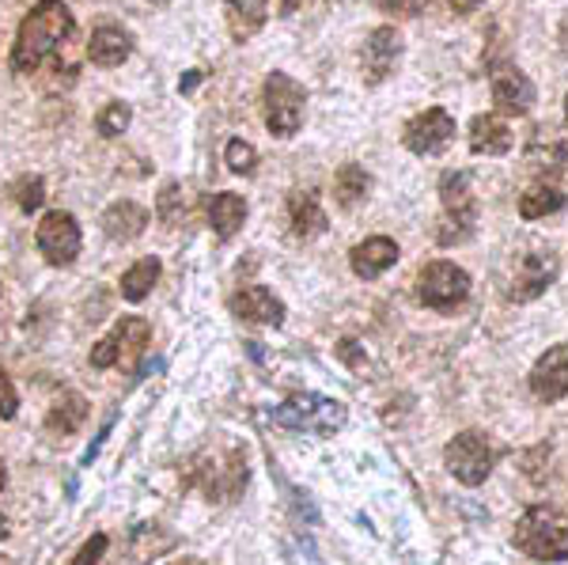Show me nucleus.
I'll list each match as a JSON object with an SVG mask.
<instances>
[{
    "label": "nucleus",
    "mask_w": 568,
    "mask_h": 565,
    "mask_svg": "<svg viewBox=\"0 0 568 565\" xmlns=\"http://www.w3.org/2000/svg\"><path fill=\"white\" fill-rule=\"evenodd\" d=\"M182 216H186V198H182L179 182H168V186H163V194H160V221L179 224Z\"/></svg>",
    "instance_id": "473e14b6"
},
{
    "label": "nucleus",
    "mask_w": 568,
    "mask_h": 565,
    "mask_svg": "<svg viewBox=\"0 0 568 565\" xmlns=\"http://www.w3.org/2000/svg\"><path fill=\"white\" fill-rule=\"evenodd\" d=\"M197 80H201V72H190V77H186V80H182V91H190V88H194V84H197Z\"/></svg>",
    "instance_id": "58836bf2"
},
{
    "label": "nucleus",
    "mask_w": 568,
    "mask_h": 565,
    "mask_svg": "<svg viewBox=\"0 0 568 565\" xmlns=\"http://www.w3.org/2000/svg\"><path fill=\"white\" fill-rule=\"evenodd\" d=\"M149 339H152L149 319L125 315L122 323L114 326V334H106L103 342H95V350H91V364H95V369H110V364H133L144 353Z\"/></svg>",
    "instance_id": "9d476101"
},
{
    "label": "nucleus",
    "mask_w": 568,
    "mask_h": 565,
    "mask_svg": "<svg viewBox=\"0 0 568 565\" xmlns=\"http://www.w3.org/2000/svg\"><path fill=\"white\" fill-rule=\"evenodd\" d=\"M561 273V262H557L554 251H524L511 259V273L504 281V296L516 300V304H527V300L542 296L549 285Z\"/></svg>",
    "instance_id": "423d86ee"
},
{
    "label": "nucleus",
    "mask_w": 568,
    "mask_h": 565,
    "mask_svg": "<svg viewBox=\"0 0 568 565\" xmlns=\"http://www.w3.org/2000/svg\"><path fill=\"white\" fill-rule=\"evenodd\" d=\"M243 221H246V202L240 194H216L213 202H209V224H213V232L220 240H232L243 228Z\"/></svg>",
    "instance_id": "b1692460"
},
{
    "label": "nucleus",
    "mask_w": 568,
    "mask_h": 565,
    "mask_svg": "<svg viewBox=\"0 0 568 565\" xmlns=\"http://www.w3.org/2000/svg\"><path fill=\"white\" fill-rule=\"evenodd\" d=\"M45 198V182L39 175H23L20 182L12 186V202L23 209V213H34Z\"/></svg>",
    "instance_id": "c756f323"
},
{
    "label": "nucleus",
    "mask_w": 568,
    "mask_h": 565,
    "mask_svg": "<svg viewBox=\"0 0 568 565\" xmlns=\"http://www.w3.org/2000/svg\"><path fill=\"white\" fill-rule=\"evenodd\" d=\"M368 186H372V179L361 163H342V171L334 175V194L345 209H353L356 202H361V198L368 194Z\"/></svg>",
    "instance_id": "cd10ccee"
},
{
    "label": "nucleus",
    "mask_w": 568,
    "mask_h": 565,
    "mask_svg": "<svg viewBox=\"0 0 568 565\" xmlns=\"http://www.w3.org/2000/svg\"><path fill=\"white\" fill-rule=\"evenodd\" d=\"M444 463L463 486H481L493 475V463H497V448L485 441L481 433H459L452 444L444 448Z\"/></svg>",
    "instance_id": "0eeeda50"
},
{
    "label": "nucleus",
    "mask_w": 568,
    "mask_h": 565,
    "mask_svg": "<svg viewBox=\"0 0 568 565\" xmlns=\"http://www.w3.org/2000/svg\"><path fill=\"white\" fill-rule=\"evenodd\" d=\"M524 160H527L530 175L554 186V179L568 171V137L561 130H554V125H538L535 137H530V144H527Z\"/></svg>",
    "instance_id": "ddd939ff"
},
{
    "label": "nucleus",
    "mask_w": 568,
    "mask_h": 565,
    "mask_svg": "<svg viewBox=\"0 0 568 565\" xmlns=\"http://www.w3.org/2000/svg\"><path fill=\"white\" fill-rule=\"evenodd\" d=\"M155 281H160V259H141L136 266L122 273V296L136 304V300H144L152 293Z\"/></svg>",
    "instance_id": "c85d7f7f"
},
{
    "label": "nucleus",
    "mask_w": 568,
    "mask_h": 565,
    "mask_svg": "<svg viewBox=\"0 0 568 565\" xmlns=\"http://www.w3.org/2000/svg\"><path fill=\"white\" fill-rule=\"evenodd\" d=\"M530 391L542 403H561L568 395V342L546 350L538 364L530 369Z\"/></svg>",
    "instance_id": "dca6fc26"
},
{
    "label": "nucleus",
    "mask_w": 568,
    "mask_h": 565,
    "mask_svg": "<svg viewBox=\"0 0 568 565\" xmlns=\"http://www.w3.org/2000/svg\"><path fill=\"white\" fill-rule=\"evenodd\" d=\"M103 232L110 235V240H136V235L149 228V209L144 205H136V202H130V198H122V202H114L103 213Z\"/></svg>",
    "instance_id": "412c9836"
},
{
    "label": "nucleus",
    "mask_w": 568,
    "mask_h": 565,
    "mask_svg": "<svg viewBox=\"0 0 568 565\" xmlns=\"http://www.w3.org/2000/svg\"><path fill=\"white\" fill-rule=\"evenodd\" d=\"M379 12H390V16H417L428 0H372Z\"/></svg>",
    "instance_id": "c9c22d12"
},
{
    "label": "nucleus",
    "mask_w": 568,
    "mask_h": 565,
    "mask_svg": "<svg viewBox=\"0 0 568 565\" xmlns=\"http://www.w3.org/2000/svg\"><path fill=\"white\" fill-rule=\"evenodd\" d=\"M130 122H133L130 103H106L95 125H99V133H103V137H118V133L130 130Z\"/></svg>",
    "instance_id": "7c9ffc66"
},
{
    "label": "nucleus",
    "mask_w": 568,
    "mask_h": 565,
    "mask_svg": "<svg viewBox=\"0 0 568 565\" xmlns=\"http://www.w3.org/2000/svg\"><path fill=\"white\" fill-rule=\"evenodd\" d=\"M0 490H4V463H0Z\"/></svg>",
    "instance_id": "a19ab883"
},
{
    "label": "nucleus",
    "mask_w": 568,
    "mask_h": 565,
    "mask_svg": "<svg viewBox=\"0 0 568 565\" xmlns=\"http://www.w3.org/2000/svg\"><path fill=\"white\" fill-rule=\"evenodd\" d=\"M106 535H91V539L80 546L77 551V558H72V565H99V558L106 554Z\"/></svg>",
    "instance_id": "72a5a7b5"
},
{
    "label": "nucleus",
    "mask_w": 568,
    "mask_h": 565,
    "mask_svg": "<svg viewBox=\"0 0 568 565\" xmlns=\"http://www.w3.org/2000/svg\"><path fill=\"white\" fill-rule=\"evenodd\" d=\"M288 221H292V235L296 240H315V235H323L326 232V213H323V205H318V198L311 194H292L288 198Z\"/></svg>",
    "instance_id": "4be33fe9"
},
{
    "label": "nucleus",
    "mask_w": 568,
    "mask_h": 565,
    "mask_svg": "<svg viewBox=\"0 0 568 565\" xmlns=\"http://www.w3.org/2000/svg\"><path fill=\"white\" fill-rule=\"evenodd\" d=\"M273 422L284 425L292 433H318V436H334L349 422V410H345L337 398H323V395H292L273 410Z\"/></svg>",
    "instance_id": "7ed1b4c3"
},
{
    "label": "nucleus",
    "mask_w": 568,
    "mask_h": 565,
    "mask_svg": "<svg viewBox=\"0 0 568 565\" xmlns=\"http://www.w3.org/2000/svg\"><path fill=\"white\" fill-rule=\"evenodd\" d=\"M262 103H265V125L273 137H292L304 122V103L307 91L304 84L288 77V72H270L262 88Z\"/></svg>",
    "instance_id": "39448f33"
},
{
    "label": "nucleus",
    "mask_w": 568,
    "mask_h": 565,
    "mask_svg": "<svg viewBox=\"0 0 568 565\" xmlns=\"http://www.w3.org/2000/svg\"><path fill=\"white\" fill-rule=\"evenodd\" d=\"M84 422H88V398L77 395V391H69V395H61L58 403H53L50 417H45V430L58 433V436H69Z\"/></svg>",
    "instance_id": "393cba45"
},
{
    "label": "nucleus",
    "mask_w": 568,
    "mask_h": 565,
    "mask_svg": "<svg viewBox=\"0 0 568 565\" xmlns=\"http://www.w3.org/2000/svg\"><path fill=\"white\" fill-rule=\"evenodd\" d=\"M130 50H133V39L122 27H99L88 39V58L95 61L99 69H118L130 58Z\"/></svg>",
    "instance_id": "aec40b11"
},
{
    "label": "nucleus",
    "mask_w": 568,
    "mask_h": 565,
    "mask_svg": "<svg viewBox=\"0 0 568 565\" xmlns=\"http://www.w3.org/2000/svg\"><path fill=\"white\" fill-rule=\"evenodd\" d=\"M439 202H444L439 243L452 248V243L470 240L474 224H478V194H474L470 175L466 171H444V179H439Z\"/></svg>",
    "instance_id": "20e7f679"
},
{
    "label": "nucleus",
    "mask_w": 568,
    "mask_h": 565,
    "mask_svg": "<svg viewBox=\"0 0 568 565\" xmlns=\"http://www.w3.org/2000/svg\"><path fill=\"white\" fill-rule=\"evenodd\" d=\"M232 312L246 319V323L262 326H281L284 323V304L270 293L265 285H246L232 296Z\"/></svg>",
    "instance_id": "f3484780"
},
{
    "label": "nucleus",
    "mask_w": 568,
    "mask_h": 565,
    "mask_svg": "<svg viewBox=\"0 0 568 565\" xmlns=\"http://www.w3.org/2000/svg\"><path fill=\"white\" fill-rule=\"evenodd\" d=\"M538 91L527 80V72H519L516 65H497L493 69V103H497L500 114L524 118L530 107H535Z\"/></svg>",
    "instance_id": "2eb2a0df"
},
{
    "label": "nucleus",
    "mask_w": 568,
    "mask_h": 565,
    "mask_svg": "<svg viewBox=\"0 0 568 565\" xmlns=\"http://www.w3.org/2000/svg\"><path fill=\"white\" fill-rule=\"evenodd\" d=\"M197 482L201 490L209 494V501H235L240 490L246 486V460L240 448H227L224 455L220 452H205L197 460Z\"/></svg>",
    "instance_id": "1a4fd4ad"
},
{
    "label": "nucleus",
    "mask_w": 568,
    "mask_h": 565,
    "mask_svg": "<svg viewBox=\"0 0 568 565\" xmlns=\"http://www.w3.org/2000/svg\"><path fill=\"white\" fill-rule=\"evenodd\" d=\"M0 535H4V521H0Z\"/></svg>",
    "instance_id": "79ce46f5"
},
{
    "label": "nucleus",
    "mask_w": 568,
    "mask_h": 565,
    "mask_svg": "<svg viewBox=\"0 0 568 565\" xmlns=\"http://www.w3.org/2000/svg\"><path fill=\"white\" fill-rule=\"evenodd\" d=\"M565 205H568V194L549 186V182H538V186H530L527 194L519 198V216H524V221H542L549 213H561Z\"/></svg>",
    "instance_id": "a878e982"
},
{
    "label": "nucleus",
    "mask_w": 568,
    "mask_h": 565,
    "mask_svg": "<svg viewBox=\"0 0 568 565\" xmlns=\"http://www.w3.org/2000/svg\"><path fill=\"white\" fill-rule=\"evenodd\" d=\"M175 543H179V535L163 532L160 524H141L133 532V558L136 562H152V558H160V554L175 551Z\"/></svg>",
    "instance_id": "bb28decb"
},
{
    "label": "nucleus",
    "mask_w": 568,
    "mask_h": 565,
    "mask_svg": "<svg viewBox=\"0 0 568 565\" xmlns=\"http://www.w3.org/2000/svg\"><path fill=\"white\" fill-rule=\"evenodd\" d=\"M447 4H452L459 16H466V12H474V8H478V4H485V0H447Z\"/></svg>",
    "instance_id": "e433bc0d"
},
{
    "label": "nucleus",
    "mask_w": 568,
    "mask_h": 565,
    "mask_svg": "<svg viewBox=\"0 0 568 565\" xmlns=\"http://www.w3.org/2000/svg\"><path fill=\"white\" fill-rule=\"evenodd\" d=\"M398 243L387 240V235H372V240H364V243H356L353 254H349V262H353V273L356 278H364V281H375V278H383L394 262H398Z\"/></svg>",
    "instance_id": "a211bd4d"
},
{
    "label": "nucleus",
    "mask_w": 568,
    "mask_h": 565,
    "mask_svg": "<svg viewBox=\"0 0 568 565\" xmlns=\"http://www.w3.org/2000/svg\"><path fill=\"white\" fill-rule=\"evenodd\" d=\"M171 565H209V562H201V558H179V562H171Z\"/></svg>",
    "instance_id": "ea45409f"
},
{
    "label": "nucleus",
    "mask_w": 568,
    "mask_h": 565,
    "mask_svg": "<svg viewBox=\"0 0 568 565\" xmlns=\"http://www.w3.org/2000/svg\"><path fill=\"white\" fill-rule=\"evenodd\" d=\"M516 551H524L535 562H565L568 558V513L549 505H535L519 516L516 535H511Z\"/></svg>",
    "instance_id": "f03ea898"
},
{
    "label": "nucleus",
    "mask_w": 568,
    "mask_h": 565,
    "mask_svg": "<svg viewBox=\"0 0 568 565\" xmlns=\"http://www.w3.org/2000/svg\"><path fill=\"white\" fill-rule=\"evenodd\" d=\"M466 293H470V273L455 262H428L417 278V300L425 307H436V312H447V307L463 304Z\"/></svg>",
    "instance_id": "6e6552de"
},
{
    "label": "nucleus",
    "mask_w": 568,
    "mask_h": 565,
    "mask_svg": "<svg viewBox=\"0 0 568 565\" xmlns=\"http://www.w3.org/2000/svg\"><path fill=\"white\" fill-rule=\"evenodd\" d=\"M557 42H561V53L568 58V12H565V20H561V31H557Z\"/></svg>",
    "instance_id": "4c0bfd02"
},
{
    "label": "nucleus",
    "mask_w": 568,
    "mask_h": 565,
    "mask_svg": "<svg viewBox=\"0 0 568 565\" xmlns=\"http://www.w3.org/2000/svg\"><path fill=\"white\" fill-rule=\"evenodd\" d=\"M227 168L235 171V175H251L254 171V163H258V152H254V144L251 141H240V137H235V141H227Z\"/></svg>",
    "instance_id": "2f4dec72"
},
{
    "label": "nucleus",
    "mask_w": 568,
    "mask_h": 565,
    "mask_svg": "<svg viewBox=\"0 0 568 565\" xmlns=\"http://www.w3.org/2000/svg\"><path fill=\"white\" fill-rule=\"evenodd\" d=\"M34 243H39V251L45 254V262H50V266H72V262H77V254H80L77 216L61 213V209L45 213L39 232H34Z\"/></svg>",
    "instance_id": "9b49d317"
},
{
    "label": "nucleus",
    "mask_w": 568,
    "mask_h": 565,
    "mask_svg": "<svg viewBox=\"0 0 568 565\" xmlns=\"http://www.w3.org/2000/svg\"><path fill=\"white\" fill-rule=\"evenodd\" d=\"M402 141H406V149L417 152V157H439V152L455 141V118L447 114L444 107H428V111H420L417 118H409Z\"/></svg>",
    "instance_id": "f8f14e48"
},
{
    "label": "nucleus",
    "mask_w": 568,
    "mask_h": 565,
    "mask_svg": "<svg viewBox=\"0 0 568 565\" xmlns=\"http://www.w3.org/2000/svg\"><path fill=\"white\" fill-rule=\"evenodd\" d=\"M227 8V27H232V39L246 42L265 27V16H270V0H224Z\"/></svg>",
    "instance_id": "5701e85b"
},
{
    "label": "nucleus",
    "mask_w": 568,
    "mask_h": 565,
    "mask_svg": "<svg viewBox=\"0 0 568 565\" xmlns=\"http://www.w3.org/2000/svg\"><path fill=\"white\" fill-rule=\"evenodd\" d=\"M16 410H20V395H16L8 372L0 369V417H16Z\"/></svg>",
    "instance_id": "f704fd0d"
},
{
    "label": "nucleus",
    "mask_w": 568,
    "mask_h": 565,
    "mask_svg": "<svg viewBox=\"0 0 568 565\" xmlns=\"http://www.w3.org/2000/svg\"><path fill=\"white\" fill-rule=\"evenodd\" d=\"M72 31H77V20H72L69 4H61V0H39L23 16L20 34H16L12 72H34L72 39Z\"/></svg>",
    "instance_id": "f257e3e1"
},
{
    "label": "nucleus",
    "mask_w": 568,
    "mask_h": 565,
    "mask_svg": "<svg viewBox=\"0 0 568 565\" xmlns=\"http://www.w3.org/2000/svg\"><path fill=\"white\" fill-rule=\"evenodd\" d=\"M565 114H568V95H565Z\"/></svg>",
    "instance_id": "37998d69"
},
{
    "label": "nucleus",
    "mask_w": 568,
    "mask_h": 565,
    "mask_svg": "<svg viewBox=\"0 0 568 565\" xmlns=\"http://www.w3.org/2000/svg\"><path fill=\"white\" fill-rule=\"evenodd\" d=\"M402 58V34L394 27H375L361 50V69H364V84H383L390 77L394 65Z\"/></svg>",
    "instance_id": "4468645a"
},
{
    "label": "nucleus",
    "mask_w": 568,
    "mask_h": 565,
    "mask_svg": "<svg viewBox=\"0 0 568 565\" xmlns=\"http://www.w3.org/2000/svg\"><path fill=\"white\" fill-rule=\"evenodd\" d=\"M516 144V133L508 130V122L497 114H478L470 122V149L478 157H504Z\"/></svg>",
    "instance_id": "6ab92c4d"
}]
</instances>
